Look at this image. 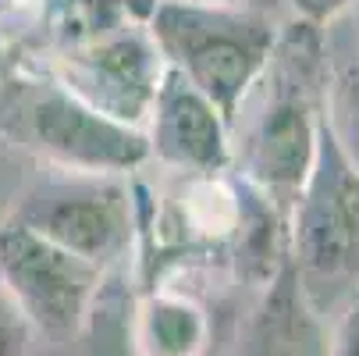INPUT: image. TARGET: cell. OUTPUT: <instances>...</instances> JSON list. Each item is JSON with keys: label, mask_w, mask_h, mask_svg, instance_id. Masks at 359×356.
I'll use <instances>...</instances> for the list:
<instances>
[{"label": "cell", "mask_w": 359, "mask_h": 356, "mask_svg": "<svg viewBox=\"0 0 359 356\" xmlns=\"http://www.w3.org/2000/svg\"><path fill=\"white\" fill-rule=\"evenodd\" d=\"M324 86L327 68L320 25L295 18L278 32L260 82L235 111V118L242 114V136L238 146H231V164L245 185L274 199L281 211L292 207L317 161L324 128Z\"/></svg>", "instance_id": "obj_1"}, {"label": "cell", "mask_w": 359, "mask_h": 356, "mask_svg": "<svg viewBox=\"0 0 359 356\" xmlns=\"http://www.w3.org/2000/svg\"><path fill=\"white\" fill-rule=\"evenodd\" d=\"M0 139L57 171L125 175L149 161L142 128L93 111L50 72L8 68L0 82Z\"/></svg>", "instance_id": "obj_2"}, {"label": "cell", "mask_w": 359, "mask_h": 356, "mask_svg": "<svg viewBox=\"0 0 359 356\" xmlns=\"http://www.w3.org/2000/svg\"><path fill=\"white\" fill-rule=\"evenodd\" d=\"M146 29L168 68L185 75L228 118L260 82L278 25L231 0H153Z\"/></svg>", "instance_id": "obj_3"}, {"label": "cell", "mask_w": 359, "mask_h": 356, "mask_svg": "<svg viewBox=\"0 0 359 356\" xmlns=\"http://www.w3.org/2000/svg\"><path fill=\"white\" fill-rule=\"evenodd\" d=\"M288 264L306 299H345L359 285V175L320 128L310 178L292 199Z\"/></svg>", "instance_id": "obj_4"}, {"label": "cell", "mask_w": 359, "mask_h": 356, "mask_svg": "<svg viewBox=\"0 0 359 356\" xmlns=\"http://www.w3.org/2000/svg\"><path fill=\"white\" fill-rule=\"evenodd\" d=\"M11 221L107 271L132 246L135 203L121 175L57 171L15 203Z\"/></svg>", "instance_id": "obj_5"}, {"label": "cell", "mask_w": 359, "mask_h": 356, "mask_svg": "<svg viewBox=\"0 0 359 356\" xmlns=\"http://www.w3.org/2000/svg\"><path fill=\"white\" fill-rule=\"evenodd\" d=\"M0 285L32 331L65 342L89 321L104 285V268L8 218L0 225Z\"/></svg>", "instance_id": "obj_6"}, {"label": "cell", "mask_w": 359, "mask_h": 356, "mask_svg": "<svg viewBox=\"0 0 359 356\" xmlns=\"http://www.w3.org/2000/svg\"><path fill=\"white\" fill-rule=\"evenodd\" d=\"M168 72L149 29L125 22L82 43L57 46L50 75L79 100L128 128H146L153 96Z\"/></svg>", "instance_id": "obj_7"}, {"label": "cell", "mask_w": 359, "mask_h": 356, "mask_svg": "<svg viewBox=\"0 0 359 356\" xmlns=\"http://www.w3.org/2000/svg\"><path fill=\"white\" fill-rule=\"evenodd\" d=\"M142 132L149 143V157H157L171 171L210 178L231 168L228 118L175 68L164 72Z\"/></svg>", "instance_id": "obj_8"}, {"label": "cell", "mask_w": 359, "mask_h": 356, "mask_svg": "<svg viewBox=\"0 0 359 356\" xmlns=\"http://www.w3.org/2000/svg\"><path fill=\"white\" fill-rule=\"evenodd\" d=\"M242 356H327V338L317 324V307L295 282L292 264L267 285V296L249 324Z\"/></svg>", "instance_id": "obj_9"}, {"label": "cell", "mask_w": 359, "mask_h": 356, "mask_svg": "<svg viewBox=\"0 0 359 356\" xmlns=\"http://www.w3.org/2000/svg\"><path fill=\"white\" fill-rule=\"evenodd\" d=\"M210 338V321L203 307L178 292H149L132 324L139 356H199Z\"/></svg>", "instance_id": "obj_10"}, {"label": "cell", "mask_w": 359, "mask_h": 356, "mask_svg": "<svg viewBox=\"0 0 359 356\" xmlns=\"http://www.w3.org/2000/svg\"><path fill=\"white\" fill-rule=\"evenodd\" d=\"M324 128L338 154L359 175V61L327 75L324 86Z\"/></svg>", "instance_id": "obj_11"}, {"label": "cell", "mask_w": 359, "mask_h": 356, "mask_svg": "<svg viewBox=\"0 0 359 356\" xmlns=\"http://www.w3.org/2000/svg\"><path fill=\"white\" fill-rule=\"evenodd\" d=\"M29 335H32L29 321L15 307V299L4 292V285H0V356H25Z\"/></svg>", "instance_id": "obj_12"}, {"label": "cell", "mask_w": 359, "mask_h": 356, "mask_svg": "<svg viewBox=\"0 0 359 356\" xmlns=\"http://www.w3.org/2000/svg\"><path fill=\"white\" fill-rule=\"evenodd\" d=\"M327 356H359V285L345 296L338 324L327 338Z\"/></svg>", "instance_id": "obj_13"}, {"label": "cell", "mask_w": 359, "mask_h": 356, "mask_svg": "<svg viewBox=\"0 0 359 356\" xmlns=\"http://www.w3.org/2000/svg\"><path fill=\"white\" fill-rule=\"evenodd\" d=\"M355 0H288V8L295 11L299 22H310V25H327L334 22L341 11H348Z\"/></svg>", "instance_id": "obj_14"}, {"label": "cell", "mask_w": 359, "mask_h": 356, "mask_svg": "<svg viewBox=\"0 0 359 356\" xmlns=\"http://www.w3.org/2000/svg\"><path fill=\"white\" fill-rule=\"evenodd\" d=\"M8 75V54H4V43H0V82H4Z\"/></svg>", "instance_id": "obj_15"}]
</instances>
